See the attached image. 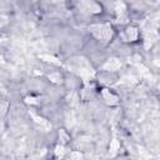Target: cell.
<instances>
[{"label":"cell","mask_w":160,"mask_h":160,"mask_svg":"<svg viewBox=\"0 0 160 160\" xmlns=\"http://www.w3.org/2000/svg\"><path fill=\"white\" fill-rule=\"evenodd\" d=\"M71 64L74 65L72 69L74 71H76L85 81H88L90 78L94 76V70L91 69V66L89 65V62L84 59V58H76V59H72L71 60Z\"/></svg>","instance_id":"cell-1"},{"label":"cell","mask_w":160,"mask_h":160,"mask_svg":"<svg viewBox=\"0 0 160 160\" xmlns=\"http://www.w3.org/2000/svg\"><path fill=\"white\" fill-rule=\"evenodd\" d=\"M90 31L101 41H109L112 36V29L110 24H101V25H92L90 26Z\"/></svg>","instance_id":"cell-2"},{"label":"cell","mask_w":160,"mask_h":160,"mask_svg":"<svg viewBox=\"0 0 160 160\" xmlns=\"http://www.w3.org/2000/svg\"><path fill=\"white\" fill-rule=\"evenodd\" d=\"M120 66H121L120 60H119V59H116V58H111V59H109V60L102 65V70L115 71V70H118Z\"/></svg>","instance_id":"cell-3"},{"label":"cell","mask_w":160,"mask_h":160,"mask_svg":"<svg viewBox=\"0 0 160 160\" xmlns=\"http://www.w3.org/2000/svg\"><path fill=\"white\" fill-rule=\"evenodd\" d=\"M102 98H104V100H105L108 104H110V105L118 104V98H116L112 92H110V90H108V89H104V90H102Z\"/></svg>","instance_id":"cell-4"},{"label":"cell","mask_w":160,"mask_h":160,"mask_svg":"<svg viewBox=\"0 0 160 160\" xmlns=\"http://www.w3.org/2000/svg\"><path fill=\"white\" fill-rule=\"evenodd\" d=\"M125 34H126L129 41H135V40L138 39V35H139L138 29L134 28V26H129V28L125 30Z\"/></svg>","instance_id":"cell-5"},{"label":"cell","mask_w":160,"mask_h":160,"mask_svg":"<svg viewBox=\"0 0 160 160\" xmlns=\"http://www.w3.org/2000/svg\"><path fill=\"white\" fill-rule=\"evenodd\" d=\"M30 115L32 116V119H34V120H35L38 124H40V125H41V126H44L45 129H50V128H51V125H50V124H49V122H48L45 119H42V118H40V116L35 115L34 112H30Z\"/></svg>","instance_id":"cell-6"},{"label":"cell","mask_w":160,"mask_h":160,"mask_svg":"<svg viewBox=\"0 0 160 160\" xmlns=\"http://www.w3.org/2000/svg\"><path fill=\"white\" fill-rule=\"evenodd\" d=\"M39 58H40V59H42L44 61H48V62H52V64H55V65H60V64H61V62H60V60H58L56 58H54V56H51V55L41 54V55H39Z\"/></svg>","instance_id":"cell-7"},{"label":"cell","mask_w":160,"mask_h":160,"mask_svg":"<svg viewBox=\"0 0 160 160\" xmlns=\"http://www.w3.org/2000/svg\"><path fill=\"white\" fill-rule=\"evenodd\" d=\"M49 79L52 80L54 82H59V81H61V76H60V74H58V72L50 74V75H49Z\"/></svg>","instance_id":"cell-8"},{"label":"cell","mask_w":160,"mask_h":160,"mask_svg":"<svg viewBox=\"0 0 160 160\" xmlns=\"http://www.w3.org/2000/svg\"><path fill=\"white\" fill-rule=\"evenodd\" d=\"M118 149H119V142H118V140L114 139V140L111 141V145H110V151H111V152H115Z\"/></svg>","instance_id":"cell-9"},{"label":"cell","mask_w":160,"mask_h":160,"mask_svg":"<svg viewBox=\"0 0 160 160\" xmlns=\"http://www.w3.org/2000/svg\"><path fill=\"white\" fill-rule=\"evenodd\" d=\"M55 154L56 156H62L64 155V146L62 145H58L55 149Z\"/></svg>","instance_id":"cell-10"},{"label":"cell","mask_w":160,"mask_h":160,"mask_svg":"<svg viewBox=\"0 0 160 160\" xmlns=\"http://www.w3.org/2000/svg\"><path fill=\"white\" fill-rule=\"evenodd\" d=\"M6 22V18L5 16H0V26H2Z\"/></svg>","instance_id":"cell-11"},{"label":"cell","mask_w":160,"mask_h":160,"mask_svg":"<svg viewBox=\"0 0 160 160\" xmlns=\"http://www.w3.org/2000/svg\"><path fill=\"white\" fill-rule=\"evenodd\" d=\"M71 158H82V155L80 152H74V154H71Z\"/></svg>","instance_id":"cell-12"},{"label":"cell","mask_w":160,"mask_h":160,"mask_svg":"<svg viewBox=\"0 0 160 160\" xmlns=\"http://www.w3.org/2000/svg\"><path fill=\"white\" fill-rule=\"evenodd\" d=\"M54 1H56V2H59V1H64V0H54Z\"/></svg>","instance_id":"cell-13"}]
</instances>
